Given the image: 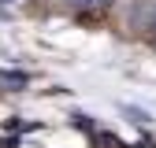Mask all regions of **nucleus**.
Returning a JSON list of instances; mask_svg holds the SVG:
<instances>
[{
    "label": "nucleus",
    "instance_id": "f257e3e1",
    "mask_svg": "<svg viewBox=\"0 0 156 148\" xmlns=\"http://www.w3.org/2000/svg\"><path fill=\"white\" fill-rule=\"evenodd\" d=\"M0 82H15V85H23L26 74H11V70H4V74H0Z\"/></svg>",
    "mask_w": 156,
    "mask_h": 148
},
{
    "label": "nucleus",
    "instance_id": "f03ea898",
    "mask_svg": "<svg viewBox=\"0 0 156 148\" xmlns=\"http://www.w3.org/2000/svg\"><path fill=\"white\" fill-rule=\"evenodd\" d=\"M93 4H104V0H93Z\"/></svg>",
    "mask_w": 156,
    "mask_h": 148
},
{
    "label": "nucleus",
    "instance_id": "7ed1b4c3",
    "mask_svg": "<svg viewBox=\"0 0 156 148\" xmlns=\"http://www.w3.org/2000/svg\"><path fill=\"white\" fill-rule=\"evenodd\" d=\"M0 4H8V0H0Z\"/></svg>",
    "mask_w": 156,
    "mask_h": 148
}]
</instances>
